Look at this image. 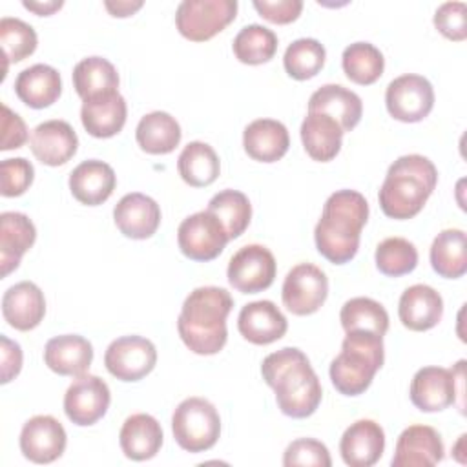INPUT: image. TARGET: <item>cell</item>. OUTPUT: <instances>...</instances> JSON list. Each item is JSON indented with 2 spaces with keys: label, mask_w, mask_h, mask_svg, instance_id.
<instances>
[{
  "label": "cell",
  "mask_w": 467,
  "mask_h": 467,
  "mask_svg": "<svg viewBox=\"0 0 467 467\" xmlns=\"http://www.w3.org/2000/svg\"><path fill=\"white\" fill-rule=\"evenodd\" d=\"M263 379L275 392L279 410L288 418L312 416L323 398V389L306 354L285 347L268 354L261 365Z\"/></svg>",
  "instance_id": "cell-1"
},
{
  "label": "cell",
  "mask_w": 467,
  "mask_h": 467,
  "mask_svg": "<svg viewBox=\"0 0 467 467\" xmlns=\"http://www.w3.org/2000/svg\"><path fill=\"white\" fill-rule=\"evenodd\" d=\"M368 219V202L356 190H337L323 204L314 230L317 252L334 265H345L358 254L361 230Z\"/></svg>",
  "instance_id": "cell-2"
},
{
  "label": "cell",
  "mask_w": 467,
  "mask_h": 467,
  "mask_svg": "<svg viewBox=\"0 0 467 467\" xmlns=\"http://www.w3.org/2000/svg\"><path fill=\"white\" fill-rule=\"evenodd\" d=\"M234 299L226 288L199 286L182 303L177 330L182 343L199 356H213L228 339L226 317Z\"/></svg>",
  "instance_id": "cell-3"
},
{
  "label": "cell",
  "mask_w": 467,
  "mask_h": 467,
  "mask_svg": "<svg viewBox=\"0 0 467 467\" xmlns=\"http://www.w3.org/2000/svg\"><path fill=\"white\" fill-rule=\"evenodd\" d=\"M438 182L434 162L423 155L410 153L396 159L385 175L378 199L381 212L398 221L418 215Z\"/></svg>",
  "instance_id": "cell-4"
},
{
  "label": "cell",
  "mask_w": 467,
  "mask_h": 467,
  "mask_svg": "<svg viewBox=\"0 0 467 467\" xmlns=\"http://www.w3.org/2000/svg\"><path fill=\"white\" fill-rule=\"evenodd\" d=\"M383 359V336L368 330L347 332L341 352L330 363V381L339 394L359 396L370 387Z\"/></svg>",
  "instance_id": "cell-5"
},
{
  "label": "cell",
  "mask_w": 467,
  "mask_h": 467,
  "mask_svg": "<svg viewBox=\"0 0 467 467\" xmlns=\"http://www.w3.org/2000/svg\"><path fill=\"white\" fill-rule=\"evenodd\" d=\"M173 438L188 452L212 449L221 436V418L213 403L204 398L182 400L171 416Z\"/></svg>",
  "instance_id": "cell-6"
},
{
  "label": "cell",
  "mask_w": 467,
  "mask_h": 467,
  "mask_svg": "<svg viewBox=\"0 0 467 467\" xmlns=\"http://www.w3.org/2000/svg\"><path fill=\"white\" fill-rule=\"evenodd\" d=\"M237 0H182L175 13L179 33L192 42H206L235 20Z\"/></svg>",
  "instance_id": "cell-7"
},
{
  "label": "cell",
  "mask_w": 467,
  "mask_h": 467,
  "mask_svg": "<svg viewBox=\"0 0 467 467\" xmlns=\"http://www.w3.org/2000/svg\"><path fill=\"white\" fill-rule=\"evenodd\" d=\"M465 361H458L456 370L443 367H423L410 381V401L421 412H440L456 401L458 381L463 378Z\"/></svg>",
  "instance_id": "cell-8"
},
{
  "label": "cell",
  "mask_w": 467,
  "mask_h": 467,
  "mask_svg": "<svg viewBox=\"0 0 467 467\" xmlns=\"http://www.w3.org/2000/svg\"><path fill=\"white\" fill-rule=\"evenodd\" d=\"M230 241L223 223L208 210L188 215L177 230L181 252L199 263L215 259Z\"/></svg>",
  "instance_id": "cell-9"
},
{
  "label": "cell",
  "mask_w": 467,
  "mask_h": 467,
  "mask_svg": "<svg viewBox=\"0 0 467 467\" xmlns=\"http://www.w3.org/2000/svg\"><path fill=\"white\" fill-rule=\"evenodd\" d=\"M328 296V279L325 272L312 263L296 265L285 277L281 297L283 305L294 316H310L317 312Z\"/></svg>",
  "instance_id": "cell-10"
},
{
  "label": "cell",
  "mask_w": 467,
  "mask_h": 467,
  "mask_svg": "<svg viewBox=\"0 0 467 467\" xmlns=\"http://www.w3.org/2000/svg\"><path fill=\"white\" fill-rule=\"evenodd\" d=\"M275 272V257L266 246L246 244L232 255L226 277L237 292L257 294L266 290L274 283Z\"/></svg>",
  "instance_id": "cell-11"
},
{
  "label": "cell",
  "mask_w": 467,
  "mask_h": 467,
  "mask_svg": "<svg viewBox=\"0 0 467 467\" xmlns=\"http://www.w3.org/2000/svg\"><path fill=\"white\" fill-rule=\"evenodd\" d=\"M385 104L390 117L401 122L423 120L434 106L432 84L414 73L396 77L385 91Z\"/></svg>",
  "instance_id": "cell-12"
},
{
  "label": "cell",
  "mask_w": 467,
  "mask_h": 467,
  "mask_svg": "<svg viewBox=\"0 0 467 467\" xmlns=\"http://www.w3.org/2000/svg\"><path fill=\"white\" fill-rule=\"evenodd\" d=\"M157 363L155 345L142 336H122L109 343L104 354L108 372L120 381H139Z\"/></svg>",
  "instance_id": "cell-13"
},
{
  "label": "cell",
  "mask_w": 467,
  "mask_h": 467,
  "mask_svg": "<svg viewBox=\"0 0 467 467\" xmlns=\"http://www.w3.org/2000/svg\"><path fill=\"white\" fill-rule=\"evenodd\" d=\"M111 392L108 383L93 374L78 376L64 394V412L78 427L97 423L109 409Z\"/></svg>",
  "instance_id": "cell-14"
},
{
  "label": "cell",
  "mask_w": 467,
  "mask_h": 467,
  "mask_svg": "<svg viewBox=\"0 0 467 467\" xmlns=\"http://www.w3.org/2000/svg\"><path fill=\"white\" fill-rule=\"evenodd\" d=\"M66 429L49 414L29 418L20 431V451L33 463H51L58 460L66 451Z\"/></svg>",
  "instance_id": "cell-15"
},
{
  "label": "cell",
  "mask_w": 467,
  "mask_h": 467,
  "mask_svg": "<svg viewBox=\"0 0 467 467\" xmlns=\"http://www.w3.org/2000/svg\"><path fill=\"white\" fill-rule=\"evenodd\" d=\"M443 441L436 429L429 425L407 427L394 449L392 467H432L443 460Z\"/></svg>",
  "instance_id": "cell-16"
},
{
  "label": "cell",
  "mask_w": 467,
  "mask_h": 467,
  "mask_svg": "<svg viewBox=\"0 0 467 467\" xmlns=\"http://www.w3.org/2000/svg\"><path fill=\"white\" fill-rule=\"evenodd\" d=\"M29 148L36 161L46 166H62L66 164L78 148V137L69 122L51 119L40 122L31 137Z\"/></svg>",
  "instance_id": "cell-17"
},
{
  "label": "cell",
  "mask_w": 467,
  "mask_h": 467,
  "mask_svg": "<svg viewBox=\"0 0 467 467\" xmlns=\"http://www.w3.org/2000/svg\"><path fill=\"white\" fill-rule=\"evenodd\" d=\"M239 334L254 345H270L288 330V321L275 303L268 299L244 305L237 317Z\"/></svg>",
  "instance_id": "cell-18"
},
{
  "label": "cell",
  "mask_w": 467,
  "mask_h": 467,
  "mask_svg": "<svg viewBox=\"0 0 467 467\" xmlns=\"http://www.w3.org/2000/svg\"><path fill=\"white\" fill-rule=\"evenodd\" d=\"M385 451V432L374 420H358L343 432L339 452L350 467H370Z\"/></svg>",
  "instance_id": "cell-19"
},
{
  "label": "cell",
  "mask_w": 467,
  "mask_h": 467,
  "mask_svg": "<svg viewBox=\"0 0 467 467\" xmlns=\"http://www.w3.org/2000/svg\"><path fill=\"white\" fill-rule=\"evenodd\" d=\"M113 221L122 235L148 239L161 224V208L150 195L126 193L113 208Z\"/></svg>",
  "instance_id": "cell-20"
},
{
  "label": "cell",
  "mask_w": 467,
  "mask_h": 467,
  "mask_svg": "<svg viewBox=\"0 0 467 467\" xmlns=\"http://www.w3.org/2000/svg\"><path fill=\"white\" fill-rule=\"evenodd\" d=\"M46 314V299L33 281L9 286L2 297V316L9 327L27 332L36 328Z\"/></svg>",
  "instance_id": "cell-21"
},
{
  "label": "cell",
  "mask_w": 467,
  "mask_h": 467,
  "mask_svg": "<svg viewBox=\"0 0 467 467\" xmlns=\"http://www.w3.org/2000/svg\"><path fill=\"white\" fill-rule=\"evenodd\" d=\"M398 316L401 325L409 330H431L440 323L443 316V299L429 285H412L400 297Z\"/></svg>",
  "instance_id": "cell-22"
},
{
  "label": "cell",
  "mask_w": 467,
  "mask_h": 467,
  "mask_svg": "<svg viewBox=\"0 0 467 467\" xmlns=\"http://www.w3.org/2000/svg\"><path fill=\"white\" fill-rule=\"evenodd\" d=\"M91 361L93 347L78 334L55 336L44 347V363L58 376L78 378L88 372Z\"/></svg>",
  "instance_id": "cell-23"
},
{
  "label": "cell",
  "mask_w": 467,
  "mask_h": 467,
  "mask_svg": "<svg viewBox=\"0 0 467 467\" xmlns=\"http://www.w3.org/2000/svg\"><path fill=\"white\" fill-rule=\"evenodd\" d=\"M115 186L117 175L104 161H84L69 173V190L73 197L86 206H99L106 202Z\"/></svg>",
  "instance_id": "cell-24"
},
{
  "label": "cell",
  "mask_w": 467,
  "mask_h": 467,
  "mask_svg": "<svg viewBox=\"0 0 467 467\" xmlns=\"http://www.w3.org/2000/svg\"><path fill=\"white\" fill-rule=\"evenodd\" d=\"M36 228L33 221L20 212H4L0 215V265L2 275L18 268L22 255L35 244Z\"/></svg>",
  "instance_id": "cell-25"
},
{
  "label": "cell",
  "mask_w": 467,
  "mask_h": 467,
  "mask_svg": "<svg viewBox=\"0 0 467 467\" xmlns=\"http://www.w3.org/2000/svg\"><path fill=\"white\" fill-rule=\"evenodd\" d=\"M308 111L325 113L332 117L343 131H350L361 120L363 102L358 93L339 84H325L310 95Z\"/></svg>",
  "instance_id": "cell-26"
},
{
  "label": "cell",
  "mask_w": 467,
  "mask_h": 467,
  "mask_svg": "<svg viewBox=\"0 0 467 467\" xmlns=\"http://www.w3.org/2000/svg\"><path fill=\"white\" fill-rule=\"evenodd\" d=\"M128 106L119 91L84 100L80 108V120L84 130L97 139H109L117 135L124 128Z\"/></svg>",
  "instance_id": "cell-27"
},
{
  "label": "cell",
  "mask_w": 467,
  "mask_h": 467,
  "mask_svg": "<svg viewBox=\"0 0 467 467\" xmlns=\"http://www.w3.org/2000/svg\"><path fill=\"white\" fill-rule=\"evenodd\" d=\"M243 146L254 161L275 162L288 151V130L283 122L274 119L252 120L243 131Z\"/></svg>",
  "instance_id": "cell-28"
},
{
  "label": "cell",
  "mask_w": 467,
  "mask_h": 467,
  "mask_svg": "<svg viewBox=\"0 0 467 467\" xmlns=\"http://www.w3.org/2000/svg\"><path fill=\"white\" fill-rule=\"evenodd\" d=\"M161 423L144 412L131 414L124 420L119 434L120 449L126 458L133 462H144L153 458L162 445Z\"/></svg>",
  "instance_id": "cell-29"
},
{
  "label": "cell",
  "mask_w": 467,
  "mask_h": 467,
  "mask_svg": "<svg viewBox=\"0 0 467 467\" xmlns=\"http://www.w3.org/2000/svg\"><path fill=\"white\" fill-rule=\"evenodd\" d=\"M16 97L33 109H42L58 100L62 93L60 73L47 64H35L22 69L15 80Z\"/></svg>",
  "instance_id": "cell-30"
},
{
  "label": "cell",
  "mask_w": 467,
  "mask_h": 467,
  "mask_svg": "<svg viewBox=\"0 0 467 467\" xmlns=\"http://www.w3.org/2000/svg\"><path fill=\"white\" fill-rule=\"evenodd\" d=\"M299 131L305 151L310 159L317 162L332 161L341 150L345 131L332 117L325 113L308 111L305 120L301 122Z\"/></svg>",
  "instance_id": "cell-31"
},
{
  "label": "cell",
  "mask_w": 467,
  "mask_h": 467,
  "mask_svg": "<svg viewBox=\"0 0 467 467\" xmlns=\"http://www.w3.org/2000/svg\"><path fill=\"white\" fill-rule=\"evenodd\" d=\"M431 266L445 279H458L467 272V237L460 228L441 230L431 244Z\"/></svg>",
  "instance_id": "cell-32"
},
{
  "label": "cell",
  "mask_w": 467,
  "mask_h": 467,
  "mask_svg": "<svg viewBox=\"0 0 467 467\" xmlns=\"http://www.w3.org/2000/svg\"><path fill=\"white\" fill-rule=\"evenodd\" d=\"M73 88L82 100L109 95L119 91V73L108 58L88 57L73 69Z\"/></svg>",
  "instance_id": "cell-33"
},
{
  "label": "cell",
  "mask_w": 467,
  "mask_h": 467,
  "mask_svg": "<svg viewBox=\"0 0 467 467\" xmlns=\"http://www.w3.org/2000/svg\"><path fill=\"white\" fill-rule=\"evenodd\" d=\"M181 126L166 111H151L144 115L135 130L137 144L142 151L151 155H164L173 151L181 142Z\"/></svg>",
  "instance_id": "cell-34"
},
{
  "label": "cell",
  "mask_w": 467,
  "mask_h": 467,
  "mask_svg": "<svg viewBox=\"0 0 467 467\" xmlns=\"http://www.w3.org/2000/svg\"><path fill=\"white\" fill-rule=\"evenodd\" d=\"M177 170L186 184L193 188H204L219 177L221 161L210 144L193 140L182 148L177 159Z\"/></svg>",
  "instance_id": "cell-35"
},
{
  "label": "cell",
  "mask_w": 467,
  "mask_h": 467,
  "mask_svg": "<svg viewBox=\"0 0 467 467\" xmlns=\"http://www.w3.org/2000/svg\"><path fill=\"white\" fill-rule=\"evenodd\" d=\"M341 66L348 80L359 86H370L383 75L385 58L374 44L354 42L345 47Z\"/></svg>",
  "instance_id": "cell-36"
},
{
  "label": "cell",
  "mask_w": 467,
  "mask_h": 467,
  "mask_svg": "<svg viewBox=\"0 0 467 467\" xmlns=\"http://www.w3.org/2000/svg\"><path fill=\"white\" fill-rule=\"evenodd\" d=\"M232 49L239 62L259 66L274 58L277 51V36L272 29L261 24H250L235 35Z\"/></svg>",
  "instance_id": "cell-37"
},
{
  "label": "cell",
  "mask_w": 467,
  "mask_h": 467,
  "mask_svg": "<svg viewBox=\"0 0 467 467\" xmlns=\"http://www.w3.org/2000/svg\"><path fill=\"white\" fill-rule=\"evenodd\" d=\"M339 321L345 332L368 330L385 336L389 330V314L381 303L370 297H352L339 312Z\"/></svg>",
  "instance_id": "cell-38"
},
{
  "label": "cell",
  "mask_w": 467,
  "mask_h": 467,
  "mask_svg": "<svg viewBox=\"0 0 467 467\" xmlns=\"http://www.w3.org/2000/svg\"><path fill=\"white\" fill-rule=\"evenodd\" d=\"M206 210L223 223L230 239L239 237L248 228L252 219V204L239 190H223L215 193Z\"/></svg>",
  "instance_id": "cell-39"
},
{
  "label": "cell",
  "mask_w": 467,
  "mask_h": 467,
  "mask_svg": "<svg viewBox=\"0 0 467 467\" xmlns=\"http://www.w3.org/2000/svg\"><path fill=\"white\" fill-rule=\"evenodd\" d=\"M325 46L316 38L294 40L283 57L285 71L296 80H306L316 77L325 66Z\"/></svg>",
  "instance_id": "cell-40"
},
{
  "label": "cell",
  "mask_w": 467,
  "mask_h": 467,
  "mask_svg": "<svg viewBox=\"0 0 467 467\" xmlns=\"http://www.w3.org/2000/svg\"><path fill=\"white\" fill-rule=\"evenodd\" d=\"M376 266L383 275L401 277L418 266L416 246L403 237H387L376 248Z\"/></svg>",
  "instance_id": "cell-41"
},
{
  "label": "cell",
  "mask_w": 467,
  "mask_h": 467,
  "mask_svg": "<svg viewBox=\"0 0 467 467\" xmlns=\"http://www.w3.org/2000/svg\"><path fill=\"white\" fill-rule=\"evenodd\" d=\"M36 33L27 22L11 16H4L0 20V44L7 64L20 62L33 55L36 49Z\"/></svg>",
  "instance_id": "cell-42"
},
{
  "label": "cell",
  "mask_w": 467,
  "mask_h": 467,
  "mask_svg": "<svg viewBox=\"0 0 467 467\" xmlns=\"http://www.w3.org/2000/svg\"><path fill=\"white\" fill-rule=\"evenodd\" d=\"M35 179V168L24 157L4 159L0 162V193L4 197L22 195Z\"/></svg>",
  "instance_id": "cell-43"
},
{
  "label": "cell",
  "mask_w": 467,
  "mask_h": 467,
  "mask_svg": "<svg viewBox=\"0 0 467 467\" xmlns=\"http://www.w3.org/2000/svg\"><path fill=\"white\" fill-rule=\"evenodd\" d=\"M283 465H316V467H330V452L325 443L314 438H297L285 449Z\"/></svg>",
  "instance_id": "cell-44"
},
{
  "label": "cell",
  "mask_w": 467,
  "mask_h": 467,
  "mask_svg": "<svg viewBox=\"0 0 467 467\" xmlns=\"http://www.w3.org/2000/svg\"><path fill=\"white\" fill-rule=\"evenodd\" d=\"M465 2H445L434 13L436 29L449 40L462 42L467 36V22Z\"/></svg>",
  "instance_id": "cell-45"
},
{
  "label": "cell",
  "mask_w": 467,
  "mask_h": 467,
  "mask_svg": "<svg viewBox=\"0 0 467 467\" xmlns=\"http://www.w3.org/2000/svg\"><path fill=\"white\" fill-rule=\"evenodd\" d=\"M255 11L272 24H290L303 11L301 0H254Z\"/></svg>",
  "instance_id": "cell-46"
},
{
  "label": "cell",
  "mask_w": 467,
  "mask_h": 467,
  "mask_svg": "<svg viewBox=\"0 0 467 467\" xmlns=\"http://www.w3.org/2000/svg\"><path fill=\"white\" fill-rule=\"evenodd\" d=\"M27 140V128L22 117L15 111H11L5 104H2V144L0 150H15L22 148Z\"/></svg>",
  "instance_id": "cell-47"
},
{
  "label": "cell",
  "mask_w": 467,
  "mask_h": 467,
  "mask_svg": "<svg viewBox=\"0 0 467 467\" xmlns=\"http://www.w3.org/2000/svg\"><path fill=\"white\" fill-rule=\"evenodd\" d=\"M2 343V383H9L13 378L18 376L22 368V348L16 341H11L7 336H0Z\"/></svg>",
  "instance_id": "cell-48"
},
{
  "label": "cell",
  "mask_w": 467,
  "mask_h": 467,
  "mask_svg": "<svg viewBox=\"0 0 467 467\" xmlns=\"http://www.w3.org/2000/svg\"><path fill=\"white\" fill-rule=\"evenodd\" d=\"M104 7L111 13V16H119V18H124V16H131L135 11H139L142 7V2L140 0H135V2H130V0H117V2H104Z\"/></svg>",
  "instance_id": "cell-49"
},
{
  "label": "cell",
  "mask_w": 467,
  "mask_h": 467,
  "mask_svg": "<svg viewBox=\"0 0 467 467\" xmlns=\"http://www.w3.org/2000/svg\"><path fill=\"white\" fill-rule=\"evenodd\" d=\"M22 5H24L26 9L33 11V13L38 15V16H49V15H53L55 11H58V9L64 5V2H62V0H46V2L24 0Z\"/></svg>",
  "instance_id": "cell-50"
}]
</instances>
